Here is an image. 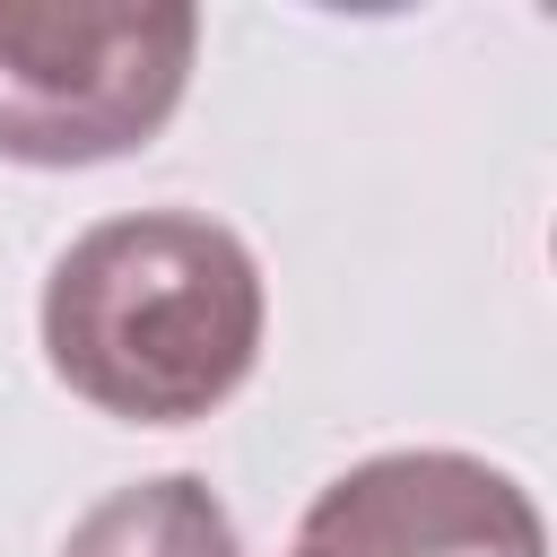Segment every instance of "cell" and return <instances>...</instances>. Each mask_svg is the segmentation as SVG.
Returning a JSON list of instances; mask_svg holds the SVG:
<instances>
[{"label": "cell", "mask_w": 557, "mask_h": 557, "mask_svg": "<svg viewBox=\"0 0 557 557\" xmlns=\"http://www.w3.org/2000/svg\"><path fill=\"white\" fill-rule=\"evenodd\" d=\"M35 322L70 400L122 426H191L252 383L270 296L252 244L209 209H131L70 235Z\"/></svg>", "instance_id": "6da1fadb"}, {"label": "cell", "mask_w": 557, "mask_h": 557, "mask_svg": "<svg viewBox=\"0 0 557 557\" xmlns=\"http://www.w3.org/2000/svg\"><path fill=\"white\" fill-rule=\"evenodd\" d=\"M200 61L183 0L139 9H0V157L9 165H104L148 148Z\"/></svg>", "instance_id": "7a4b0ae2"}, {"label": "cell", "mask_w": 557, "mask_h": 557, "mask_svg": "<svg viewBox=\"0 0 557 557\" xmlns=\"http://www.w3.org/2000/svg\"><path fill=\"white\" fill-rule=\"evenodd\" d=\"M287 557H548V531L513 470L409 444L339 470L305 505Z\"/></svg>", "instance_id": "3957f363"}, {"label": "cell", "mask_w": 557, "mask_h": 557, "mask_svg": "<svg viewBox=\"0 0 557 557\" xmlns=\"http://www.w3.org/2000/svg\"><path fill=\"white\" fill-rule=\"evenodd\" d=\"M61 557H244V540L209 479L165 470V479H131V487L96 496L70 522Z\"/></svg>", "instance_id": "277c9868"}]
</instances>
